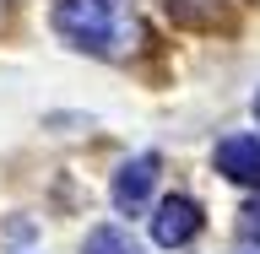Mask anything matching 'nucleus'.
Instances as JSON below:
<instances>
[{
    "mask_svg": "<svg viewBox=\"0 0 260 254\" xmlns=\"http://www.w3.org/2000/svg\"><path fill=\"white\" fill-rule=\"evenodd\" d=\"M54 32L98 60H125L141 44V22L130 0H54Z\"/></svg>",
    "mask_w": 260,
    "mask_h": 254,
    "instance_id": "nucleus-1",
    "label": "nucleus"
},
{
    "mask_svg": "<svg viewBox=\"0 0 260 254\" xmlns=\"http://www.w3.org/2000/svg\"><path fill=\"white\" fill-rule=\"evenodd\" d=\"M157 152H141V157H130L119 173H114V211H125V216H136V211H146V200H152V184H157Z\"/></svg>",
    "mask_w": 260,
    "mask_h": 254,
    "instance_id": "nucleus-2",
    "label": "nucleus"
},
{
    "mask_svg": "<svg viewBox=\"0 0 260 254\" xmlns=\"http://www.w3.org/2000/svg\"><path fill=\"white\" fill-rule=\"evenodd\" d=\"M195 233H201V206H195L190 195L157 200V211H152V238H157L162 249H184Z\"/></svg>",
    "mask_w": 260,
    "mask_h": 254,
    "instance_id": "nucleus-3",
    "label": "nucleus"
},
{
    "mask_svg": "<svg viewBox=\"0 0 260 254\" xmlns=\"http://www.w3.org/2000/svg\"><path fill=\"white\" fill-rule=\"evenodd\" d=\"M217 173L233 184H255L260 190V135H228L217 141Z\"/></svg>",
    "mask_w": 260,
    "mask_h": 254,
    "instance_id": "nucleus-4",
    "label": "nucleus"
},
{
    "mask_svg": "<svg viewBox=\"0 0 260 254\" xmlns=\"http://www.w3.org/2000/svg\"><path fill=\"white\" fill-rule=\"evenodd\" d=\"M87 254H146L125 227H92L87 233Z\"/></svg>",
    "mask_w": 260,
    "mask_h": 254,
    "instance_id": "nucleus-5",
    "label": "nucleus"
},
{
    "mask_svg": "<svg viewBox=\"0 0 260 254\" xmlns=\"http://www.w3.org/2000/svg\"><path fill=\"white\" fill-rule=\"evenodd\" d=\"M244 238H260V206H244Z\"/></svg>",
    "mask_w": 260,
    "mask_h": 254,
    "instance_id": "nucleus-6",
    "label": "nucleus"
},
{
    "mask_svg": "<svg viewBox=\"0 0 260 254\" xmlns=\"http://www.w3.org/2000/svg\"><path fill=\"white\" fill-rule=\"evenodd\" d=\"M255 119H260V92H255Z\"/></svg>",
    "mask_w": 260,
    "mask_h": 254,
    "instance_id": "nucleus-7",
    "label": "nucleus"
},
{
    "mask_svg": "<svg viewBox=\"0 0 260 254\" xmlns=\"http://www.w3.org/2000/svg\"><path fill=\"white\" fill-rule=\"evenodd\" d=\"M0 6H6V0H0Z\"/></svg>",
    "mask_w": 260,
    "mask_h": 254,
    "instance_id": "nucleus-8",
    "label": "nucleus"
}]
</instances>
